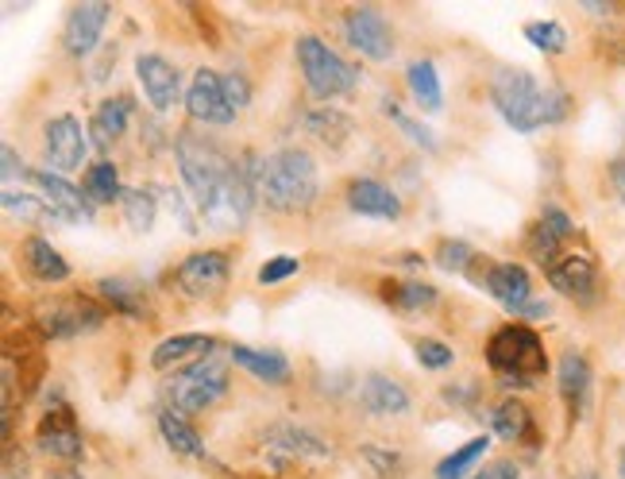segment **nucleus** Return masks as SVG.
Here are the masks:
<instances>
[{
  "mask_svg": "<svg viewBox=\"0 0 625 479\" xmlns=\"http://www.w3.org/2000/svg\"><path fill=\"white\" fill-rule=\"evenodd\" d=\"M174 159L186 194L194 197L197 213L212 229H240L252 217L255 194H259V159H229L212 139L182 132L174 139Z\"/></svg>",
  "mask_w": 625,
  "mask_h": 479,
  "instance_id": "obj_1",
  "label": "nucleus"
},
{
  "mask_svg": "<svg viewBox=\"0 0 625 479\" xmlns=\"http://www.w3.org/2000/svg\"><path fill=\"white\" fill-rule=\"evenodd\" d=\"M490 101L514 132H537L544 124H560L572 112V97L564 89H544L537 77L514 66H502L490 77Z\"/></svg>",
  "mask_w": 625,
  "mask_h": 479,
  "instance_id": "obj_2",
  "label": "nucleus"
},
{
  "mask_svg": "<svg viewBox=\"0 0 625 479\" xmlns=\"http://www.w3.org/2000/svg\"><path fill=\"white\" fill-rule=\"evenodd\" d=\"M317 189H321V174H317L312 155L302 147H282L262 159L259 197L274 213H305L317 201Z\"/></svg>",
  "mask_w": 625,
  "mask_h": 479,
  "instance_id": "obj_3",
  "label": "nucleus"
},
{
  "mask_svg": "<svg viewBox=\"0 0 625 479\" xmlns=\"http://www.w3.org/2000/svg\"><path fill=\"white\" fill-rule=\"evenodd\" d=\"M487 364L490 371L510 386H529L532 379H541L549 371V352L532 326L510 321V326L494 329L487 341Z\"/></svg>",
  "mask_w": 625,
  "mask_h": 479,
  "instance_id": "obj_4",
  "label": "nucleus"
},
{
  "mask_svg": "<svg viewBox=\"0 0 625 479\" xmlns=\"http://www.w3.org/2000/svg\"><path fill=\"white\" fill-rule=\"evenodd\" d=\"M229 376H232L229 364L209 356V359H201V364H189V368L174 371V379L162 386V394H167L170 410L182 414V418H186V414H205L224 398Z\"/></svg>",
  "mask_w": 625,
  "mask_h": 479,
  "instance_id": "obj_5",
  "label": "nucleus"
},
{
  "mask_svg": "<svg viewBox=\"0 0 625 479\" xmlns=\"http://www.w3.org/2000/svg\"><path fill=\"white\" fill-rule=\"evenodd\" d=\"M294 54H297V66H302V74H305V86H309V94L317 97V101L347 97L355 89V82H359L355 66H347V62L340 59L324 39H317V35H302Z\"/></svg>",
  "mask_w": 625,
  "mask_h": 479,
  "instance_id": "obj_6",
  "label": "nucleus"
},
{
  "mask_svg": "<svg viewBox=\"0 0 625 479\" xmlns=\"http://www.w3.org/2000/svg\"><path fill=\"white\" fill-rule=\"evenodd\" d=\"M105 326V306H97L94 298L74 294L62 302H42L35 314V333L39 341H70V336L94 333Z\"/></svg>",
  "mask_w": 625,
  "mask_h": 479,
  "instance_id": "obj_7",
  "label": "nucleus"
},
{
  "mask_svg": "<svg viewBox=\"0 0 625 479\" xmlns=\"http://www.w3.org/2000/svg\"><path fill=\"white\" fill-rule=\"evenodd\" d=\"M344 39L352 51H359L371 62H390L394 59V32H390L387 16L371 4H359V9H347L344 16Z\"/></svg>",
  "mask_w": 625,
  "mask_h": 479,
  "instance_id": "obj_8",
  "label": "nucleus"
},
{
  "mask_svg": "<svg viewBox=\"0 0 625 479\" xmlns=\"http://www.w3.org/2000/svg\"><path fill=\"white\" fill-rule=\"evenodd\" d=\"M549 283L556 286L564 298H575V302H591L595 291H599V263L587 248H564L549 267Z\"/></svg>",
  "mask_w": 625,
  "mask_h": 479,
  "instance_id": "obj_9",
  "label": "nucleus"
},
{
  "mask_svg": "<svg viewBox=\"0 0 625 479\" xmlns=\"http://www.w3.org/2000/svg\"><path fill=\"white\" fill-rule=\"evenodd\" d=\"M232 263L224 251H194L177 263L174 283L189 294V298H217L224 286H229Z\"/></svg>",
  "mask_w": 625,
  "mask_h": 479,
  "instance_id": "obj_10",
  "label": "nucleus"
},
{
  "mask_svg": "<svg viewBox=\"0 0 625 479\" xmlns=\"http://www.w3.org/2000/svg\"><path fill=\"white\" fill-rule=\"evenodd\" d=\"M85 147H89V136L82 132L77 116L62 112V116L47 120V128H42V155H47V171L54 167L59 171H77L85 163Z\"/></svg>",
  "mask_w": 625,
  "mask_h": 479,
  "instance_id": "obj_11",
  "label": "nucleus"
},
{
  "mask_svg": "<svg viewBox=\"0 0 625 479\" xmlns=\"http://www.w3.org/2000/svg\"><path fill=\"white\" fill-rule=\"evenodd\" d=\"M35 445L39 453L54 456V460H66L77 464L85 456V441H82V429H77V418L70 406H54V410L42 414L39 429H35Z\"/></svg>",
  "mask_w": 625,
  "mask_h": 479,
  "instance_id": "obj_12",
  "label": "nucleus"
},
{
  "mask_svg": "<svg viewBox=\"0 0 625 479\" xmlns=\"http://www.w3.org/2000/svg\"><path fill=\"white\" fill-rule=\"evenodd\" d=\"M186 109L194 120L201 124H232L236 120V109L229 105V94H224V74L217 70H197L194 82L186 89Z\"/></svg>",
  "mask_w": 625,
  "mask_h": 479,
  "instance_id": "obj_13",
  "label": "nucleus"
},
{
  "mask_svg": "<svg viewBox=\"0 0 625 479\" xmlns=\"http://www.w3.org/2000/svg\"><path fill=\"white\" fill-rule=\"evenodd\" d=\"M136 77H139V86H144L147 101H151L159 112H170L177 101H182V77H177V66L162 59V54H139Z\"/></svg>",
  "mask_w": 625,
  "mask_h": 479,
  "instance_id": "obj_14",
  "label": "nucleus"
},
{
  "mask_svg": "<svg viewBox=\"0 0 625 479\" xmlns=\"http://www.w3.org/2000/svg\"><path fill=\"white\" fill-rule=\"evenodd\" d=\"M575 236V224L572 217L564 213L560 206H544L541 217H537V224L529 229V236H525V248L532 251V256L541 259L544 267L552 263V259L564 251V244Z\"/></svg>",
  "mask_w": 625,
  "mask_h": 479,
  "instance_id": "obj_15",
  "label": "nucleus"
},
{
  "mask_svg": "<svg viewBox=\"0 0 625 479\" xmlns=\"http://www.w3.org/2000/svg\"><path fill=\"white\" fill-rule=\"evenodd\" d=\"M27 182H35V186L42 189V194L51 197V206H54V213H66L70 221H94V201L85 197V189H77L74 182H66L62 174H54V171H27Z\"/></svg>",
  "mask_w": 625,
  "mask_h": 479,
  "instance_id": "obj_16",
  "label": "nucleus"
},
{
  "mask_svg": "<svg viewBox=\"0 0 625 479\" xmlns=\"http://www.w3.org/2000/svg\"><path fill=\"white\" fill-rule=\"evenodd\" d=\"M212 352H217V336H209V333L167 336V341L151 352V368L174 371V368H186V364H201V359H209Z\"/></svg>",
  "mask_w": 625,
  "mask_h": 479,
  "instance_id": "obj_17",
  "label": "nucleus"
},
{
  "mask_svg": "<svg viewBox=\"0 0 625 479\" xmlns=\"http://www.w3.org/2000/svg\"><path fill=\"white\" fill-rule=\"evenodd\" d=\"M109 4H77L66 20V35H62V44L74 59H85V54L94 51L101 44V32L109 24Z\"/></svg>",
  "mask_w": 625,
  "mask_h": 479,
  "instance_id": "obj_18",
  "label": "nucleus"
},
{
  "mask_svg": "<svg viewBox=\"0 0 625 479\" xmlns=\"http://www.w3.org/2000/svg\"><path fill=\"white\" fill-rule=\"evenodd\" d=\"M347 206H352V213L375 217V221H397L402 217V197L375 179L347 182Z\"/></svg>",
  "mask_w": 625,
  "mask_h": 479,
  "instance_id": "obj_19",
  "label": "nucleus"
},
{
  "mask_svg": "<svg viewBox=\"0 0 625 479\" xmlns=\"http://www.w3.org/2000/svg\"><path fill=\"white\" fill-rule=\"evenodd\" d=\"M556 386H560V398H564L567 414L579 418L587 406V394H591V364H587L584 352L567 348L556 364Z\"/></svg>",
  "mask_w": 625,
  "mask_h": 479,
  "instance_id": "obj_20",
  "label": "nucleus"
},
{
  "mask_svg": "<svg viewBox=\"0 0 625 479\" xmlns=\"http://www.w3.org/2000/svg\"><path fill=\"white\" fill-rule=\"evenodd\" d=\"M482 283L510 314H517L522 306L532 302V274L517 263H487V274H482Z\"/></svg>",
  "mask_w": 625,
  "mask_h": 479,
  "instance_id": "obj_21",
  "label": "nucleus"
},
{
  "mask_svg": "<svg viewBox=\"0 0 625 479\" xmlns=\"http://www.w3.org/2000/svg\"><path fill=\"white\" fill-rule=\"evenodd\" d=\"M262 441L274 449H282L286 456H297V460H324L332 453L329 441L312 433L309 426H290V421H279V426L262 429Z\"/></svg>",
  "mask_w": 625,
  "mask_h": 479,
  "instance_id": "obj_22",
  "label": "nucleus"
},
{
  "mask_svg": "<svg viewBox=\"0 0 625 479\" xmlns=\"http://www.w3.org/2000/svg\"><path fill=\"white\" fill-rule=\"evenodd\" d=\"M20 263L32 274L35 283H66L70 279V263L51 248V240L42 236H27L20 244Z\"/></svg>",
  "mask_w": 625,
  "mask_h": 479,
  "instance_id": "obj_23",
  "label": "nucleus"
},
{
  "mask_svg": "<svg viewBox=\"0 0 625 479\" xmlns=\"http://www.w3.org/2000/svg\"><path fill=\"white\" fill-rule=\"evenodd\" d=\"M232 364L236 368H244L252 379H259V383H267V386H282V383H290V359L282 356V352H262V348H244V344H236L232 348Z\"/></svg>",
  "mask_w": 625,
  "mask_h": 479,
  "instance_id": "obj_24",
  "label": "nucleus"
},
{
  "mask_svg": "<svg viewBox=\"0 0 625 479\" xmlns=\"http://www.w3.org/2000/svg\"><path fill=\"white\" fill-rule=\"evenodd\" d=\"M359 406L371 414H382V418H390V414H406L409 391L390 376H367L364 386H359Z\"/></svg>",
  "mask_w": 625,
  "mask_h": 479,
  "instance_id": "obj_25",
  "label": "nucleus"
},
{
  "mask_svg": "<svg viewBox=\"0 0 625 479\" xmlns=\"http://www.w3.org/2000/svg\"><path fill=\"white\" fill-rule=\"evenodd\" d=\"M127 120H132V97L101 101L94 124H89V139H94L97 151H112V144H120V136L127 132Z\"/></svg>",
  "mask_w": 625,
  "mask_h": 479,
  "instance_id": "obj_26",
  "label": "nucleus"
},
{
  "mask_svg": "<svg viewBox=\"0 0 625 479\" xmlns=\"http://www.w3.org/2000/svg\"><path fill=\"white\" fill-rule=\"evenodd\" d=\"M382 302L397 314H429L440 302V294L429 283H417V279H387L382 283Z\"/></svg>",
  "mask_w": 625,
  "mask_h": 479,
  "instance_id": "obj_27",
  "label": "nucleus"
},
{
  "mask_svg": "<svg viewBox=\"0 0 625 479\" xmlns=\"http://www.w3.org/2000/svg\"><path fill=\"white\" fill-rule=\"evenodd\" d=\"M490 429H494L499 441H514V445H522V441H537V433H532L537 426H532V414L522 398H506L502 406H494V414H490Z\"/></svg>",
  "mask_w": 625,
  "mask_h": 479,
  "instance_id": "obj_28",
  "label": "nucleus"
},
{
  "mask_svg": "<svg viewBox=\"0 0 625 479\" xmlns=\"http://www.w3.org/2000/svg\"><path fill=\"white\" fill-rule=\"evenodd\" d=\"M159 433H162V441H167V449H174L177 456H197V460H209V456H205L201 433H197V429L189 426L182 414L162 410L159 414Z\"/></svg>",
  "mask_w": 625,
  "mask_h": 479,
  "instance_id": "obj_29",
  "label": "nucleus"
},
{
  "mask_svg": "<svg viewBox=\"0 0 625 479\" xmlns=\"http://www.w3.org/2000/svg\"><path fill=\"white\" fill-rule=\"evenodd\" d=\"M97 291H101V298L109 302V309H117V314L147 317V294L136 279H120V274H112V279H101Z\"/></svg>",
  "mask_w": 625,
  "mask_h": 479,
  "instance_id": "obj_30",
  "label": "nucleus"
},
{
  "mask_svg": "<svg viewBox=\"0 0 625 479\" xmlns=\"http://www.w3.org/2000/svg\"><path fill=\"white\" fill-rule=\"evenodd\" d=\"M406 82H409V94L414 101L421 105V112H440L444 109V94H440V77H437V66L432 62H414L406 70Z\"/></svg>",
  "mask_w": 625,
  "mask_h": 479,
  "instance_id": "obj_31",
  "label": "nucleus"
},
{
  "mask_svg": "<svg viewBox=\"0 0 625 479\" xmlns=\"http://www.w3.org/2000/svg\"><path fill=\"white\" fill-rule=\"evenodd\" d=\"M82 189H85V197H89V201H97V206L120 201V194H124V186H120V171L109 163V159H101V163H94L89 171H85Z\"/></svg>",
  "mask_w": 625,
  "mask_h": 479,
  "instance_id": "obj_32",
  "label": "nucleus"
},
{
  "mask_svg": "<svg viewBox=\"0 0 625 479\" xmlns=\"http://www.w3.org/2000/svg\"><path fill=\"white\" fill-rule=\"evenodd\" d=\"M487 449H490V437H475V441L459 445L456 453H449L444 460L437 464V479H464L467 471H471L475 464L487 456Z\"/></svg>",
  "mask_w": 625,
  "mask_h": 479,
  "instance_id": "obj_33",
  "label": "nucleus"
},
{
  "mask_svg": "<svg viewBox=\"0 0 625 479\" xmlns=\"http://www.w3.org/2000/svg\"><path fill=\"white\" fill-rule=\"evenodd\" d=\"M305 128H309L312 136L321 139V144H329V147H340L347 136H352V124H347V116H344V112H332V109L305 112Z\"/></svg>",
  "mask_w": 625,
  "mask_h": 479,
  "instance_id": "obj_34",
  "label": "nucleus"
},
{
  "mask_svg": "<svg viewBox=\"0 0 625 479\" xmlns=\"http://www.w3.org/2000/svg\"><path fill=\"white\" fill-rule=\"evenodd\" d=\"M120 206H124L127 229H132V232H151L155 213H159L151 194H144V189H124V194H120Z\"/></svg>",
  "mask_w": 625,
  "mask_h": 479,
  "instance_id": "obj_35",
  "label": "nucleus"
},
{
  "mask_svg": "<svg viewBox=\"0 0 625 479\" xmlns=\"http://www.w3.org/2000/svg\"><path fill=\"white\" fill-rule=\"evenodd\" d=\"M4 213L16 217V221H27V224H39V221H51L54 217V206L39 201V197H27V194H4Z\"/></svg>",
  "mask_w": 625,
  "mask_h": 479,
  "instance_id": "obj_36",
  "label": "nucleus"
},
{
  "mask_svg": "<svg viewBox=\"0 0 625 479\" xmlns=\"http://www.w3.org/2000/svg\"><path fill=\"white\" fill-rule=\"evenodd\" d=\"M359 456L371 464V471L379 479H406V460H402V453H394V449L364 445L359 449Z\"/></svg>",
  "mask_w": 625,
  "mask_h": 479,
  "instance_id": "obj_37",
  "label": "nucleus"
},
{
  "mask_svg": "<svg viewBox=\"0 0 625 479\" xmlns=\"http://www.w3.org/2000/svg\"><path fill=\"white\" fill-rule=\"evenodd\" d=\"M525 39H529L537 51L544 54H564L567 47V32L556 24V20H544V24H529L525 27Z\"/></svg>",
  "mask_w": 625,
  "mask_h": 479,
  "instance_id": "obj_38",
  "label": "nucleus"
},
{
  "mask_svg": "<svg viewBox=\"0 0 625 479\" xmlns=\"http://www.w3.org/2000/svg\"><path fill=\"white\" fill-rule=\"evenodd\" d=\"M382 109H387V116L394 120L397 128L406 132V136L414 139V144L421 147V151H437V136H432V132L425 128V124H417L414 116H406V112L397 109V101H382Z\"/></svg>",
  "mask_w": 625,
  "mask_h": 479,
  "instance_id": "obj_39",
  "label": "nucleus"
},
{
  "mask_svg": "<svg viewBox=\"0 0 625 479\" xmlns=\"http://www.w3.org/2000/svg\"><path fill=\"white\" fill-rule=\"evenodd\" d=\"M437 263L444 267V271H471L475 267L471 244H464V240H444L437 248Z\"/></svg>",
  "mask_w": 625,
  "mask_h": 479,
  "instance_id": "obj_40",
  "label": "nucleus"
},
{
  "mask_svg": "<svg viewBox=\"0 0 625 479\" xmlns=\"http://www.w3.org/2000/svg\"><path fill=\"white\" fill-rule=\"evenodd\" d=\"M417 359H421V368L429 371H444L456 364V352L449 348V344H437V341H417Z\"/></svg>",
  "mask_w": 625,
  "mask_h": 479,
  "instance_id": "obj_41",
  "label": "nucleus"
},
{
  "mask_svg": "<svg viewBox=\"0 0 625 479\" xmlns=\"http://www.w3.org/2000/svg\"><path fill=\"white\" fill-rule=\"evenodd\" d=\"M302 271V263H297L294 256H279V259H267V263L259 267V286H279V283H286L290 274H297Z\"/></svg>",
  "mask_w": 625,
  "mask_h": 479,
  "instance_id": "obj_42",
  "label": "nucleus"
},
{
  "mask_svg": "<svg viewBox=\"0 0 625 479\" xmlns=\"http://www.w3.org/2000/svg\"><path fill=\"white\" fill-rule=\"evenodd\" d=\"M224 94H229V105L232 109H247L252 105V82L244 74H224Z\"/></svg>",
  "mask_w": 625,
  "mask_h": 479,
  "instance_id": "obj_43",
  "label": "nucleus"
},
{
  "mask_svg": "<svg viewBox=\"0 0 625 479\" xmlns=\"http://www.w3.org/2000/svg\"><path fill=\"white\" fill-rule=\"evenodd\" d=\"M471 479H522V471H517L514 460H494V464H487V468H482L479 476H471Z\"/></svg>",
  "mask_w": 625,
  "mask_h": 479,
  "instance_id": "obj_44",
  "label": "nucleus"
},
{
  "mask_svg": "<svg viewBox=\"0 0 625 479\" xmlns=\"http://www.w3.org/2000/svg\"><path fill=\"white\" fill-rule=\"evenodd\" d=\"M0 155H4V182H16V174H27L24 163H16V147L12 144L0 147Z\"/></svg>",
  "mask_w": 625,
  "mask_h": 479,
  "instance_id": "obj_45",
  "label": "nucleus"
},
{
  "mask_svg": "<svg viewBox=\"0 0 625 479\" xmlns=\"http://www.w3.org/2000/svg\"><path fill=\"white\" fill-rule=\"evenodd\" d=\"M610 189L625 201V155H617L614 163H610Z\"/></svg>",
  "mask_w": 625,
  "mask_h": 479,
  "instance_id": "obj_46",
  "label": "nucleus"
},
{
  "mask_svg": "<svg viewBox=\"0 0 625 479\" xmlns=\"http://www.w3.org/2000/svg\"><path fill=\"white\" fill-rule=\"evenodd\" d=\"M517 317H549V306H544V302H537V298H532L529 306H522V309H517Z\"/></svg>",
  "mask_w": 625,
  "mask_h": 479,
  "instance_id": "obj_47",
  "label": "nucleus"
},
{
  "mask_svg": "<svg viewBox=\"0 0 625 479\" xmlns=\"http://www.w3.org/2000/svg\"><path fill=\"white\" fill-rule=\"evenodd\" d=\"M51 479H82V476H77V471H51Z\"/></svg>",
  "mask_w": 625,
  "mask_h": 479,
  "instance_id": "obj_48",
  "label": "nucleus"
},
{
  "mask_svg": "<svg viewBox=\"0 0 625 479\" xmlns=\"http://www.w3.org/2000/svg\"><path fill=\"white\" fill-rule=\"evenodd\" d=\"M617 476L625 479V445H622V453H617Z\"/></svg>",
  "mask_w": 625,
  "mask_h": 479,
  "instance_id": "obj_49",
  "label": "nucleus"
}]
</instances>
